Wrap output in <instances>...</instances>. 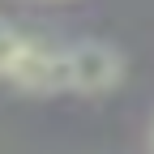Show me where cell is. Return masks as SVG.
I'll return each mask as SVG.
<instances>
[{
	"label": "cell",
	"instance_id": "1",
	"mask_svg": "<svg viewBox=\"0 0 154 154\" xmlns=\"http://www.w3.org/2000/svg\"><path fill=\"white\" fill-rule=\"evenodd\" d=\"M64 64H69V90L77 94H107L124 77L120 51L107 43H73L64 47Z\"/></svg>",
	"mask_w": 154,
	"mask_h": 154
},
{
	"label": "cell",
	"instance_id": "2",
	"mask_svg": "<svg viewBox=\"0 0 154 154\" xmlns=\"http://www.w3.org/2000/svg\"><path fill=\"white\" fill-rule=\"evenodd\" d=\"M9 82H13L17 90H26V94H56V90H69L64 51L38 43V38H26L22 56H17L13 69H9Z\"/></svg>",
	"mask_w": 154,
	"mask_h": 154
},
{
	"label": "cell",
	"instance_id": "3",
	"mask_svg": "<svg viewBox=\"0 0 154 154\" xmlns=\"http://www.w3.org/2000/svg\"><path fill=\"white\" fill-rule=\"evenodd\" d=\"M26 38H30V34H22L17 26H9V22H0V77H9L13 60H17L22 47H26Z\"/></svg>",
	"mask_w": 154,
	"mask_h": 154
}]
</instances>
